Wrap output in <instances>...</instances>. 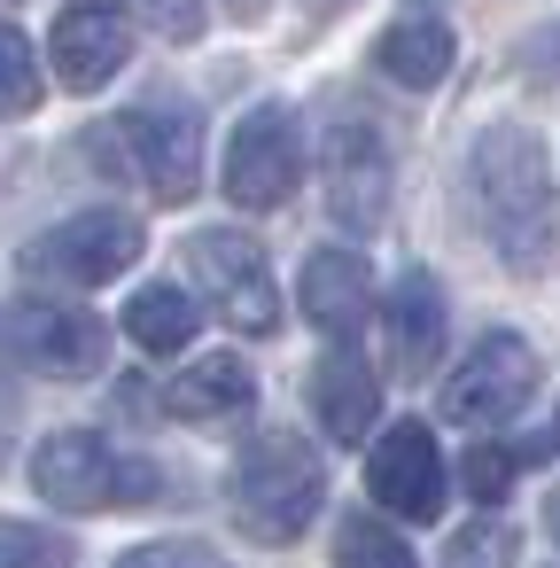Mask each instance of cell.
I'll return each instance as SVG.
<instances>
[{"label": "cell", "instance_id": "cell-1", "mask_svg": "<svg viewBox=\"0 0 560 568\" xmlns=\"http://www.w3.org/2000/svg\"><path fill=\"white\" fill-rule=\"evenodd\" d=\"M475 203H482V226H490V242H498V257L513 273L552 265L560 195H552V164H544L529 125H490L475 141Z\"/></svg>", "mask_w": 560, "mask_h": 568}, {"label": "cell", "instance_id": "cell-2", "mask_svg": "<svg viewBox=\"0 0 560 568\" xmlns=\"http://www.w3.org/2000/svg\"><path fill=\"white\" fill-rule=\"evenodd\" d=\"M226 498H234V521H242L257 545H288V537L312 529V514H319V498H327L319 452H312L304 436H288V428H265V436L242 444Z\"/></svg>", "mask_w": 560, "mask_h": 568}, {"label": "cell", "instance_id": "cell-3", "mask_svg": "<svg viewBox=\"0 0 560 568\" xmlns=\"http://www.w3.org/2000/svg\"><path fill=\"white\" fill-rule=\"evenodd\" d=\"M32 483L48 506L63 514H110V506H149L164 498V475L133 452H118L110 436L94 428H55L40 452H32Z\"/></svg>", "mask_w": 560, "mask_h": 568}, {"label": "cell", "instance_id": "cell-4", "mask_svg": "<svg viewBox=\"0 0 560 568\" xmlns=\"http://www.w3.org/2000/svg\"><path fill=\"white\" fill-rule=\"evenodd\" d=\"M187 273H195L203 304H211L226 327H242V335H273V327H281V288H273V265H265V250H257L250 234L203 226V234L187 242Z\"/></svg>", "mask_w": 560, "mask_h": 568}, {"label": "cell", "instance_id": "cell-5", "mask_svg": "<svg viewBox=\"0 0 560 568\" xmlns=\"http://www.w3.org/2000/svg\"><path fill=\"white\" fill-rule=\"evenodd\" d=\"M0 351L32 374H55V382H86L102 374L110 358V327L79 304H55V296H17L0 312Z\"/></svg>", "mask_w": 560, "mask_h": 568}, {"label": "cell", "instance_id": "cell-6", "mask_svg": "<svg viewBox=\"0 0 560 568\" xmlns=\"http://www.w3.org/2000/svg\"><path fill=\"white\" fill-rule=\"evenodd\" d=\"M529 397H537V351L521 335H482L444 374V420L459 428H506Z\"/></svg>", "mask_w": 560, "mask_h": 568}, {"label": "cell", "instance_id": "cell-7", "mask_svg": "<svg viewBox=\"0 0 560 568\" xmlns=\"http://www.w3.org/2000/svg\"><path fill=\"white\" fill-rule=\"evenodd\" d=\"M304 180V133L281 102L250 110L226 141V203L234 211H281Z\"/></svg>", "mask_w": 560, "mask_h": 568}, {"label": "cell", "instance_id": "cell-8", "mask_svg": "<svg viewBox=\"0 0 560 568\" xmlns=\"http://www.w3.org/2000/svg\"><path fill=\"white\" fill-rule=\"evenodd\" d=\"M133 257H141V219H125V211H79V219L48 226V234L24 250V273L71 281V288H102V281H118Z\"/></svg>", "mask_w": 560, "mask_h": 568}, {"label": "cell", "instance_id": "cell-9", "mask_svg": "<svg viewBox=\"0 0 560 568\" xmlns=\"http://www.w3.org/2000/svg\"><path fill=\"white\" fill-rule=\"evenodd\" d=\"M366 490L397 521H436L444 514V452L420 420H389L381 444L366 452Z\"/></svg>", "mask_w": 560, "mask_h": 568}, {"label": "cell", "instance_id": "cell-10", "mask_svg": "<svg viewBox=\"0 0 560 568\" xmlns=\"http://www.w3.org/2000/svg\"><path fill=\"white\" fill-rule=\"evenodd\" d=\"M118 149L133 156V172L149 180L156 203H187L203 187V118H187V110H125Z\"/></svg>", "mask_w": 560, "mask_h": 568}, {"label": "cell", "instance_id": "cell-11", "mask_svg": "<svg viewBox=\"0 0 560 568\" xmlns=\"http://www.w3.org/2000/svg\"><path fill=\"white\" fill-rule=\"evenodd\" d=\"M319 187H327L335 226H350V234L381 226V211H389V149H381V133H366L358 118L327 125V141H319Z\"/></svg>", "mask_w": 560, "mask_h": 568}, {"label": "cell", "instance_id": "cell-12", "mask_svg": "<svg viewBox=\"0 0 560 568\" xmlns=\"http://www.w3.org/2000/svg\"><path fill=\"white\" fill-rule=\"evenodd\" d=\"M125 55H133V32H125L118 9H71V17L48 32V63H55V79H63L71 94H102V87L125 71Z\"/></svg>", "mask_w": 560, "mask_h": 568}, {"label": "cell", "instance_id": "cell-13", "mask_svg": "<svg viewBox=\"0 0 560 568\" xmlns=\"http://www.w3.org/2000/svg\"><path fill=\"white\" fill-rule=\"evenodd\" d=\"M381 351H389V374L420 382L436 358H444V288L428 273H405L381 304Z\"/></svg>", "mask_w": 560, "mask_h": 568}, {"label": "cell", "instance_id": "cell-14", "mask_svg": "<svg viewBox=\"0 0 560 568\" xmlns=\"http://www.w3.org/2000/svg\"><path fill=\"white\" fill-rule=\"evenodd\" d=\"M304 320L327 327L335 343H350L366 320H374V273L358 250H319L304 265Z\"/></svg>", "mask_w": 560, "mask_h": 568}, {"label": "cell", "instance_id": "cell-15", "mask_svg": "<svg viewBox=\"0 0 560 568\" xmlns=\"http://www.w3.org/2000/svg\"><path fill=\"white\" fill-rule=\"evenodd\" d=\"M312 413L335 444H358L374 420H381V374L358 358V351H327L312 366Z\"/></svg>", "mask_w": 560, "mask_h": 568}, {"label": "cell", "instance_id": "cell-16", "mask_svg": "<svg viewBox=\"0 0 560 568\" xmlns=\"http://www.w3.org/2000/svg\"><path fill=\"white\" fill-rule=\"evenodd\" d=\"M451 55H459V40H451V24H444V17H428V9H405V17H397V24L374 40L381 79H397V87H413V94L444 87Z\"/></svg>", "mask_w": 560, "mask_h": 568}, {"label": "cell", "instance_id": "cell-17", "mask_svg": "<svg viewBox=\"0 0 560 568\" xmlns=\"http://www.w3.org/2000/svg\"><path fill=\"white\" fill-rule=\"evenodd\" d=\"M250 397H257V382L234 351H211V358L180 366V382L164 389V405L180 420H234V413H250Z\"/></svg>", "mask_w": 560, "mask_h": 568}, {"label": "cell", "instance_id": "cell-18", "mask_svg": "<svg viewBox=\"0 0 560 568\" xmlns=\"http://www.w3.org/2000/svg\"><path fill=\"white\" fill-rule=\"evenodd\" d=\"M195 327H203V304H195L187 288H172V281H149V288L125 304V335H133L141 351H156V358L187 351Z\"/></svg>", "mask_w": 560, "mask_h": 568}, {"label": "cell", "instance_id": "cell-19", "mask_svg": "<svg viewBox=\"0 0 560 568\" xmlns=\"http://www.w3.org/2000/svg\"><path fill=\"white\" fill-rule=\"evenodd\" d=\"M335 560H343V568H420L413 545H405L381 514H350V521L335 529Z\"/></svg>", "mask_w": 560, "mask_h": 568}, {"label": "cell", "instance_id": "cell-20", "mask_svg": "<svg viewBox=\"0 0 560 568\" xmlns=\"http://www.w3.org/2000/svg\"><path fill=\"white\" fill-rule=\"evenodd\" d=\"M513 552H521V529H513V521H498V514H482V521L451 529L444 568H513Z\"/></svg>", "mask_w": 560, "mask_h": 568}, {"label": "cell", "instance_id": "cell-21", "mask_svg": "<svg viewBox=\"0 0 560 568\" xmlns=\"http://www.w3.org/2000/svg\"><path fill=\"white\" fill-rule=\"evenodd\" d=\"M0 568H79V545L40 529V521H9V514H0Z\"/></svg>", "mask_w": 560, "mask_h": 568}, {"label": "cell", "instance_id": "cell-22", "mask_svg": "<svg viewBox=\"0 0 560 568\" xmlns=\"http://www.w3.org/2000/svg\"><path fill=\"white\" fill-rule=\"evenodd\" d=\"M40 102V55L17 24H0V118H24Z\"/></svg>", "mask_w": 560, "mask_h": 568}, {"label": "cell", "instance_id": "cell-23", "mask_svg": "<svg viewBox=\"0 0 560 568\" xmlns=\"http://www.w3.org/2000/svg\"><path fill=\"white\" fill-rule=\"evenodd\" d=\"M513 475H521V452H513V444H475V452H467V467H459L467 498H482V506H490V498H506V490H513Z\"/></svg>", "mask_w": 560, "mask_h": 568}, {"label": "cell", "instance_id": "cell-24", "mask_svg": "<svg viewBox=\"0 0 560 568\" xmlns=\"http://www.w3.org/2000/svg\"><path fill=\"white\" fill-rule=\"evenodd\" d=\"M118 568H226L211 545H195V537H164V545H133Z\"/></svg>", "mask_w": 560, "mask_h": 568}, {"label": "cell", "instance_id": "cell-25", "mask_svg": "<svg viewBox=\"0 0 560 568\" xmlns=\"http://www.w3.org/2000/svg\"><path fill=\"white\" fill-rule=\"evenodd\" d=\"M164 40H203V0H141Z\"/></svg>", "mask_w": 560, "mask_h": 568}, {"label": "cell", "instance_id": "cell-26", "mask_svg": "<svg viewBox=\"0 0 560 568\" xmlns=\"http://www.w3.org/2000/svg\"><path fill=\"white\" fill-rule=\"evenodd\" d=\"M544 529L560 537V483H552V498H544Z\"/></svg>", "mask_w": 560, "mask_h": 568}, {"label": "cell", "instance_id": "cell-27", "mask_svg": "<svg viewBox=\"0 0 560 568\" xmlns=\"http://www.w3.org/2000/svg\"><path fill=\"white\" fill-rule=\"evenodd\" d=\"M234 17H257V0H234Z\"/></svg>", "mask_w": 560, "mask_h": 568}, {"label": "cell", "instance_id": "cell-28", "mask_svg": "<svg viewBox=\"0 0 560 568\" xmlns=\"http://www.w3.org/2000/svg\"><path fill=\"white\" fill-rule=\"evenodd\" d=\"M86 9H110V0H86Z\"/></svg>", "mask_w": 560, "mask_h": 568}, {"label": "cell", "instance_id": "cell-29", "mask_svg": "<svg viewBox=\"0 0 560 568\" xmlns=\"http://www.w3.org/2000/svg\"><path fill=\"white\" fill-rule=\"evenodd\" d=\"M312 9H335V0H312Z\"/></svg>", "mask_w": 560, "mask_h": 568}]
</instances>
